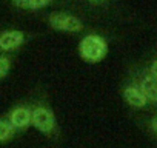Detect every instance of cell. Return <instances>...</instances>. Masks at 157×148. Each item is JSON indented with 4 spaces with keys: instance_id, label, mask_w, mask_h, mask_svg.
Returning a JSON list of instances; mask_svg holds the SVG:
<instances>
[{
    "instance_id": "cell-11",
    "label": "cell",
    "mask_w": 157,
    "mask_h": 148,
    "mask_svg": "<svg viewBox=\"0 0 157 148\" xmlns=\"http://www.w3.org/2000/svg\"><path fill=\"white\" fill-rule=\"evenodd\" d=\"M149 74L157 80V59L152 60V63H151V66H149Z\"/></svg>"
},
{
    "instance_id": "cell-4",
    "label": "cell",
    "mask_w": 157,
    "mask_h": 148,
    "mask_svg": "<svg viewBox=\"0 0 157 148\" xmlns=\"http://www.w3.org/2000/svg\"><path fill=\"white\" fill-rule=\"evenodd\" d=\"M25 40V36L22 31H3L0 34V48L5 51H13L16 48H19Z\"/></svg>"
},
{
    "instance_id": "cell-13",
    "label": "cell",
    "mask_w": 157,
    "mask_h": 148,
    "mask_svg": "<svg viewBox=\"0 0 157 148\" xmlns=\"http://www.w3.org/2000/svg\"><path fill=\"white\" fill-rule=\"evenodd\" d=\"M90 3H93V5H102V3H105V2H108V0H88Z\"/></svg>"
},
{
    "instance_id": "cell-8",
    "label": "cell",
    "mask_w": 157,
    "mask_h": 148,
    "mask_svg": "<svg viewBox=\"0 0 157 148\" xmlns=\"http://www.w3.org/2000/svg\"><path fill=\"white\" fill-rule=\"evenodd\" d=\"M13 3L22 10H42L51 3V0H13Z\"/></svg>"
},
{
    "instance_id": "cell-7",
    "label": "cell",
    "mask_w": 157,
    "mask_h": 148,
    "mask_svg": "<svg viewBox=\"0 0 157 148\" xmlns=\"http://www.w3.org/2000/svg\"><path fill=\"white\" fill-rule=\"evenodd\" d=\"M139 88L145 94L146 100H149L152 103H157V80L151 76V74H146V76L142 77Z\"/></svg>"
},
{
    "instance_id": "cell-6",
    "label": "cell",
    "mask_w": 157,
    "mask_h": 148,
    "mask_svg": "<svg viewBox=\"0 0 157 148\" xmlns=\"http://www.w3.org/2000/svg\"><path fill=\"white\" fill-rule=\"evenodd\" d=\"M123 99L126 100V103H129L134 108H142L146 105V97L142 93V90L139 88V85H129L123 90Z\"/></svg>"
},
{
    "instance_id": "cell-12",
    "label": "cell",
    "mask_w": 157,
    "mask_h": 148,
    "mask_svg": "<svg viewBox=\"0 0 157 148\" xmlns=\"http://www.w3.org/2000/svg\"><path fill=\"white\" fill-rule=\"evenodd\" d=\"M151 130L157 134V116H154L152 120H151Z\"/></svg>"
},
{
    "instance_id": "cell-2",
    "label": "cell",
    "mask_w": 157,
    "mask_h": 148,
    "mask_svg": "<svg viewBox=\"0 0 157 148\" xmlns=\"http://www.w3.org/2000/svg\"><path fill=\"white\" fill-rule=\"evenodd\" d=\"M49 25L57 31L66 33H80L83 29V23L80 19L66 13H52L49 16Z\"/></svg>"
},
{
    "instance_id": "cell-1",
    "label": "cell",
    "mask_w": 157,
    "mask_h": 148,
    "mask_svg": "<svg viewBox=\"0 0 157 148\" xmlns=\"http://www.w3.org/2000/svg\"><path fill=\"white\" fill-rule=\"evenodd\" d=\"M78 53H80V57L83 60L90 63H97L106 56L108 43L103 37L97 34H90L82 39L80 45H78Z\"/></svg>"
},
{
    "instance_id": "cell-3",
    "label": "cell",
    "mask_w": 157,
    "mask_h": 148,
    "mask_svg": "<svg viewBox=\"0 0 157 148\" xmlns=\"http://www.w3.org/2000/svg\"><path fill=\"white\" fill-rule=\"evenodd\" d=\"M31 125H34L40 133L49 134V133L56 128V117H54V113H52L49 108L37 107L36 110H33V114H31Z\"/></svg>"
},
{
    "instance_id": "cell-9",
    "label": "cell",
    "mask_w": 157,
    "mask_h": 148,
    "mask_svg": "<svg viewBox=\"0 0 157 148\" xmlns=\"http://www.w3.org/2000/svg\"><path fill=\"white\" fill-rule=\"evenodd\" d=\"M13 125L8 122V120H3L0 119V142H5L8 140L11 136H13Z\"/></svg>"
},
{
    "instance_id": "cell-10",
    "label": "cell",
    "mask_w": 157,
    "mask_h": 148,
    "mask_svg": "<svg viewBox=\"0 0 157 148\" xmlns=\"http://www.w3.org/2000/svg\"><path fill=\"white\" fill-rule=\"evenodd\" d=\"M10 68H11L10 59L5 57V56H0V79H3V77L6 76L8 71H10Z\"/></svg>"
},
{
    "instance_id": "cell-5",
    "label": "cell",
    "mask_w": 157,
    "mask_h": 148,
    "mask_svg": "<svg viewBox=\"0 0 157 148\" xmlns=\"http://www.w3.org/2000/svg\"><path fill=\"white\" fill-rule=\"evenodd\" d=\"M31 114L33 111L26 107H17L13 113H11V120L10 123L13 125V128L17 130H25L31 125Z\"/></svg>"
}]
</instances>
